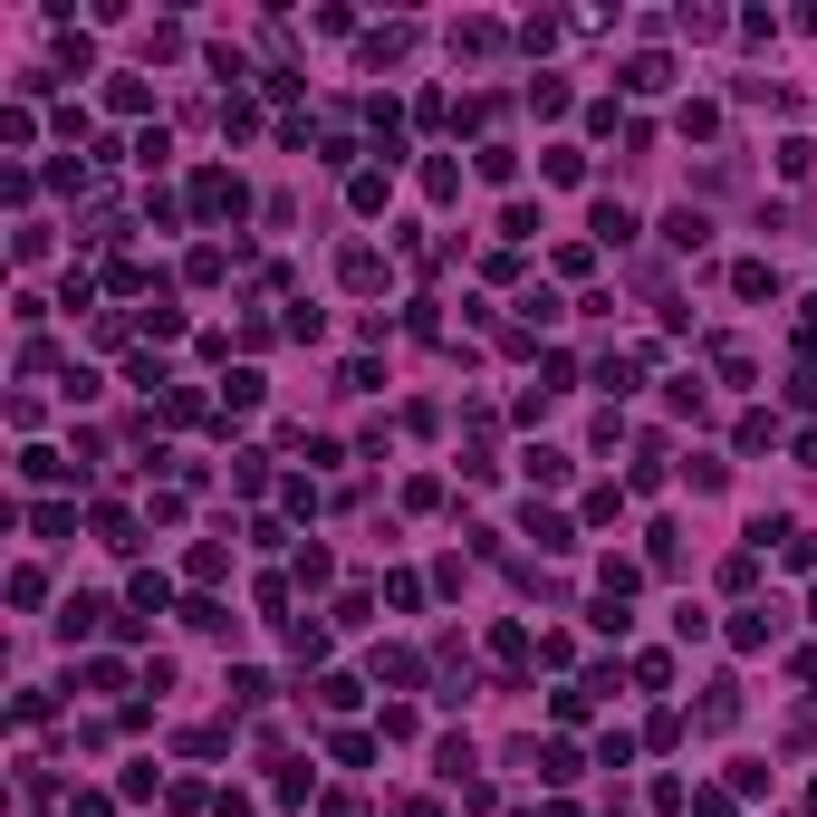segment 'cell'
Instances as JSON below:
<instances>
[{"label": "cell", "instance_id": "1", "mask_svg": "<svg viewBox=\"0 0 817 817\" xmlns=\"http://www.w3.org/2000/svg\"><path fill=\"white\" fill-rule=\"evenodd\" d=\"M664 241H674V251H702V241H712V221H702V212L682 203V212H674V221H664Z\"/></svg>", "mask_w": 817, "mask_h": 817}, {"label": "cell", "instance_id": "2", "mask_svg": "<svg viewBox=\"0 0 817 817\" xmlns=\"http://www.w3.org/2000/svg\"><path fill=\"white\" fill-rule=\"evenodd\" d=\"M769 635H779V615H769V607H741V625H731V644H769Z\"/></svg>", "mask_w": 817, "mask_h": 817}, {"label": "cell", "instance_id": "3", "mask_svg": "<svg viewBox=\"0 0 817 817\" xmlns=\"http://www.w3.org/2000/svg\"><path fill=\"white\" fill-rule=\"evenodd\" d=\"M597 241H635V212H625V203H597Z\"/></svg>", "mask_w": 817, "mask_h": 817}, {"label": "cell", "instance_id": "4", "mask_svg": "<svg viewBox=\"0 0 817 817\" xmlns=\"http://www.w3.org/2000/svg\"><path fill=\"white\" fill-rule=\"evenodd\" d=\"M529 539H539V548H577V539H567V520H558V510H529Z\"/></svg>", "mask_w": 817, "mask_h": 817}]
</instances>
